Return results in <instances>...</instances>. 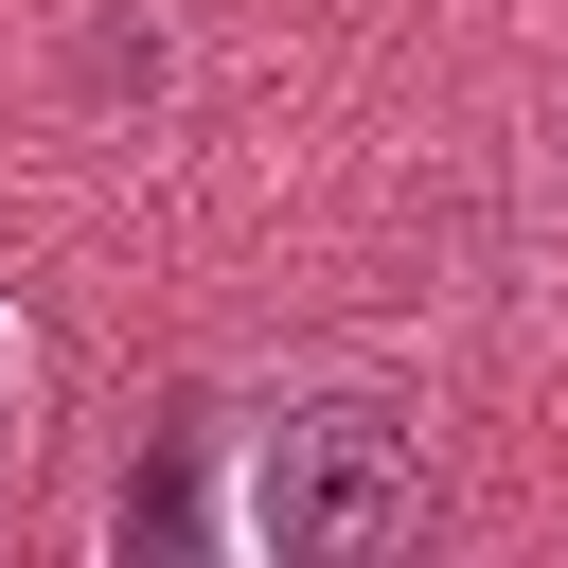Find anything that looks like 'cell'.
I'll list each match as a JSON object with an SVG mask.
<instances>
[{
  "label": "cell",
  "instance_id": "3",
  "mask_svg": "<svg viewBox=\"0 0 568 568\" xmlns=\"http://www.w3.org/2000/svg\"><path fill=\"white\" fill-rule=\"evenodd\" d=\"M0 479H18V337H0Z\"/></svg>",
  "mask_w": 568,
  "mask_h": 568
},
{
  "label": "cell",
  "instance_id": "2",
  "mask_svg": "<svg viewBox=\"0 0 568 568\" xmlns=\"http://www.w3.org/2000/svg\"><path fill=\"white\" fill-rule=\"evenodd\" d=\"M124 550H213V479H195V444L124 462Z\"/></svg>",
  "mask_w": 568,
  "mask_h": 568
},
{
  "label": "cell",
  "instance_id": "1",
  "mask_svg": "<svg viewBox=\"0 0 568 568\" xmlns=\"http://www.w3.org/2000/svg\"><path fill=\"white\" fill-rule=\"evenodd\" d=\"M426 515H444V479H426V426L390 390H284L248 426V515H231L248 550L373 568V550H426Z\"/></svg>",
  "mask_w": 568,
  "mask_h": 568
}]
</instances>
